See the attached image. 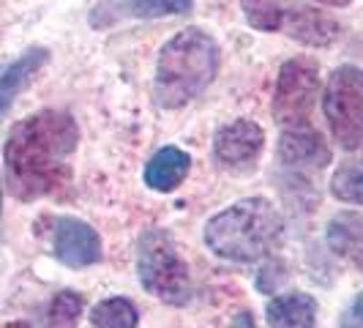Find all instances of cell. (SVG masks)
<instances>
[{"label": "cell", "mask_w": 363, "mask_h": 328, "mask_svg": "<svg viewBox=\"0 0 363 328\" xmlns=\"http://www.w3.org/2000/svg\"><path fill=\"white\" fill-rule=\"evenodd\" d=\"M79 143V129L69 112L41 109L11 129L3 159L6 183L17 200L55 197L72 183V153Z\"/></svg>", "instance_id": "cell-1"}, {"label": "cell", "mask_w": 363, "mask_h": 328, "mask_svg": "<svg viewBox=\"0 0 363 328\" xmlns=\"http://www.w3.org/2000/svg\"><path fill=\"white\" fill-rule=\"evenodd\" d=\"M216 38L200 28H186L162 47L153 80V99L164 109H178L197 99L218 72Z\"/></svg>", "instance_id": "cell-2"}, {"label": "cell", "mask_w": 363, "mask_h": 328, "mask_svg": "<svg viewBox=\"0 0 363 328\" xmlns=\"http://www.w3.org/2000/svg\"><path fill=\"white\" fill-rule=\"evenodd\" d=\"M284 219L265 197H246L230 205L205 224L211 252L233 263H255L265 257L281 238Z\"/></svg>", "instance_id": "cell-3"}, {"label": "cell", "mask_w": 363, "mask_h": 328, "mask_svg": "<svg viewBox=\"0 0 363 328\" xmlns=\"http://www.w3.org/2000/svg\"><path fill=\"white\" fill-rule=\"evenodd\" d=\"M240 9L252 28L265 33L281 31L306 47H330L342 33L333 17L292 0H240Z\"/></svg>", "instance_id": "cell-4"}, {"label": "cell", "mask_w": 363, "mask_h": 328, "mask_svg": "<svg viewBox=\"0 0 363 328\" xmlns=\"http://www.w3.org/2000/svg\"><path fill=\"white\" fill-rule=\"evenodd\" d=\"M137 273H140V285L159 301L172 304V307L189 304V298H191L189 266L178 252L175 238L167 230L156 227L140 238Z\"/></svg>", "instance_id": "cell-5"}, {"label": "cell", "mask_w": 363, "mask_h": 328, "mask_svg": "<svg viewBox=\"0 0 363 328\" xmlns=\"http://www.w3.org/2000/svg\"><path fill=\"white\" fill-rule=\"evenodd\" d=\"M325 121L333 140L347 151L363 146V69L358 66H339L328 77Z\"/></svg>", "instance_id": "cell-6"}, {"label": "cell", "mask_w": 363, "mask_h": 328, "mask_svg": "<svg viewBox=\"0 0 363 328\" xmlns=\"http://www.w3.org/2000/svg\"><path fill=\"white\" fill-rule=\"evenodd\" d=\"M317 93H320L317 63L309 58H292L279 69L276 77L273 118L284 126H303L317 104Z\"/></svg>", "instance_id": "cell-7"}, {"label": "cell", "mask_w": 363, "mask_h": 328, "mask_svg": "<svg viewBox=\"0 0 363 328\" xmlns=\"http://www.w3.org/2000/svg\"><path fill=\"white\" fill-rule=\"evenodd\" d=\"M55 257L69 268H85L101 260V238L88 222L60 217L55 222Z\"/></svg>", "instance_id": "cell-8"}, {"label": "cell", "mask_w": 363, "mask_h": 328, "mask_svg": "<svg viewBox=\"0 0 363 328\" xmlns=\"http://www.w3.org/2000/svg\"><path fill=\"white\" fill-rule=\"evenodd\" d=\"M265 143V131L255 121H233L216 131L213 153L224 167H240V164L255 162Z\"/></svg>", "instance_id": "cell-9"}, {"label": "cell", "mask_w": 363, "mask_h": 328, "mask_svg": "<svg viewBox=\"0 0 363 328\" xmlns=\"http://www.w3.org/2000/svg\"><path fill=\"white\" fill-rule=\"evenodd\" d=\"M279 159L292 170H323L330 162V148L314 129L295 126L279 137Z\"/></svg>", "instance_id": "cell-10"}, {"label": "cell", "mask_w": 363, "mask_h": 328, "mask_svg": "<svg viewBox=\"0 0 363 328\" xmlns=\"http://www.w3.org/2000/svg\"><path fill=\"white\" fill-rule=\"evenodd\" d=\"M189 167H191V156L186 151L167 146L156 151L145 164V183L156 192H172L189 175Z\"/></svg>", "instance_id": "cell-11"}, {"label": "cell", "mask_w": 363, "mask_h": 328, "mask_svg": "<svg viewBox=\"0 0 363 328\" xmlns=\"http://www.w3.org/2000/svg\"><path fill=\"white\" fill-rule=\"evenodd\" d=\"M271 328H314L317 323V301L309 293H287L276 295L265 307Z\"/></svg>", "instance_id": "cell-12"}, {"label": "cell", "mask_w": 363, "mask_h": 328, "mask_svg": "<svg viewBox=\"0 0 363 328\" xmlns=\"http://www.w3.org/2000/svg\"><path fill=\"white\" fill-rule=\"evenodd\" d=\"M47 58H50V53L44 47H33V50H28L3 72V77H0V118L6 115V109L14 104V99H17L19 93L30 85V80L41 72Z\"/></svg>", "instance_id": "cell-13"}, {"label": "cell", "mask_w": 363, "mask_h": 328, "mask_svg": "<svg viewBox=\"0 0 363 328\" xmlns=\"http://www.w3.org/2000/svg\"><path fill=\"white\" fill-rule=\"evenodd\" d=\"M328 244L336 255L350 257L363 271V217L339 214L328 224Z\"/></svg>", "instance_id": "cell-14"}, {"label": "cell", "mask_w": 363, "mask_h": 328, "mask_svg": "<svg viewBox=\"0 0 363 328\" xmlns=\"http://www.w3.org/2000/svg\"><path fill=\"white\" fill-rule=\"evenodd\" d=\"M91 323L93 328H137L140 315L128 298L115 295V298H104L101 304L93 307Z\"/></svg>", "instance_id": "cell-15"}, {"label": "cell", "mask_w": 363, "mask_h": 328, "mask_svg": "<svg viewBox=\"0 0 363 328\" xmlns=\"http://www.w3.org/2000/svg\"><path fill=\"white\" fill-rule=\"evenodd\" d=\"M330 195L350 205H363V159H350L333 173Z\"/></svg>", "instance_id": "cell-16"}, {"label": "cell", "mask_w": 363, "mask_h": 328, "mask_svg": "<svg viewBox=\"0 0 363 328\" xmlns=\"http://www.w3.org/2000/svg\"><path fill=\"white\" fill-rule=\"evenodd\" d=\"M85 307V298L74 290H60L47 307V328H74Z\"/></svg>", "instance_id": "cell-17"}, {"label": "cell", "mask_w": 363, "mask_h": 328, "mask_svg": "<svg viewBox=\"0 0 363 328\" xmlns=\"http://www.w3.org/2000/svg\"><path fill=\"white\" fill-rule=\"evenodd\" d=\"M191 6H194V0H128V11L140 19L186 14Z\"/></svg>", "instance_id": "cell-18"}, {"label": "cell", "mask_w": 363, "mask_h": 328, "mask_svg": "<svg viewBox=\"0 0 363 328\" xmlns=\"http://www.w3.org/2000/svg\"><path fill=\"white\" fill-rule=\"evenodd\" d=\"M281 282H284V268L276 266V263L265 266V268L259 271V279H257V285H259V290L262 293H273Z\"/></svg>", "instance_id": "cell-19"}, {"label": "cell", "mask_w": 363, "mask_h": 328, "mask_svg": "<svg viewBox=\"0 0 363 328\" xmlns=\"http://www.w3.org/2000/svg\"><path fill=\"white\" fill-rule=\"evenodd\" d=\"M339 326L342 328H363V293L342 312L339 317Z\"/></svg>", "instance_id": "cell-20"}, {"label": "cell", "mask_w": 363, "mask_h": 328, "mask_svg": "<svg viewBox=\"0 0 363 328\" xmlns=\"http://www.w3.org/2000/svg\"><path fill=\"white\" fill-rule=\"evenodd\" d=\"M233 328H257L255 326V317L249 312H240L235 320H233Z\"/></svg>", "instance_id": "cell-21"}, {"label": "cell", "mask_w": 363, "mask_h": 328, "mask_svg": "<svg viewBox=\"0 0 363 328\" xmlns=\"http://www.w3.org/2000/svg\"><path fill=\"white\" fill-rule=\"evenodd\" d=\"M317 3H325V6H347L350 0H317Z\"/></svg>", "instance_id": "cell-22"}, {"label": "cell", "mask_w": 363, "mask_h": 328, "mask_svg": "<svg viewBox=\"0 0 363 328\" xmlns=\"http://www.w3.org/2000/svg\"><path fill=\"white\" fill-rule=\"evenodd\" d=\"M3 328H30L28 323H9V326H3Z\"/></svg>", "instance_id": "cell-23"}, {"label": "cell", "mask_w": 363, "mask_h": 328, "mask_svg": "<svg viewBox=\"0 0 363 328\" xmlns=\"http://www.w3.org/2000/svg\"><path fill=\"white\" fill-rule=\"evenodd\" d=\"M0 214H3V183H0Z\"/></svg>", "instance_id": "cell-24"}]
</instances>
